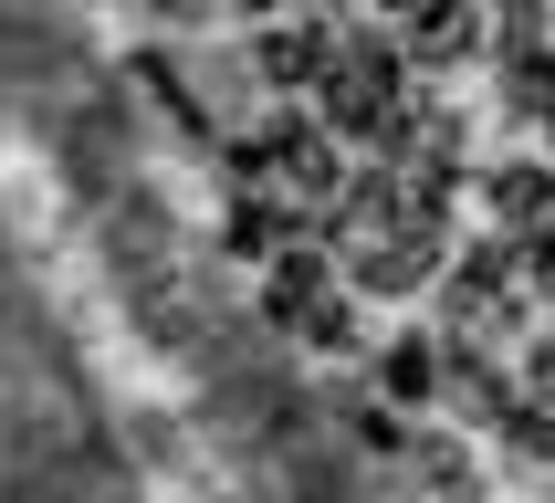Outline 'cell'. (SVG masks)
I'll use <instances>...</instances> for the list:
<instances>
[{"label":"cell","instance_id":"obj_9","mask_svg":"<svg viewBox=\"0 0 555 503\" xmlns=\"http://www.w3.org/2000/svg\"><path fill=\"white\" fill-rule=\"evenodd\" d=\"M305 346H325V357H346V346H357V305H346V294H325V305L305 314Z\"/></svg>","mask_w":555,"mask_h":503},{"label":"cell","instance_id":"obj_13","mask_svg":"<svg viewBox=\"0 0 555 503\" xmlns=\"http://www.w3.org/2000/svg\"><path fill=\"white\" fill-rule=\"evenodd\" d=\"M147 11H168V22H199V11H210V0H147Z\"/></svg>","mask_w":555,"mask_h":503},{"label":"cell","instance_id":"obj_15","mask_svg":"<svg viewBox=\"0 0 555 503\" xmlns=\"http://www.w3.org/2000/svg\"><path fill=\"white\" fill-rule=\"evenodd\" d=\"M336 11H346V0H336Z\"/></svg>","mask_w":555,"mask_h":503},{"label":"cell","instance_id":"obj_14","mask_svg":"<svg viewBox=\"0 0 555 503\" xmlns=\"http://www.w3.org/2000/svg\"><path fill=\"white\" fill-rule=\"evenodd\" d=\"M399 11H430V0H399Z\"/></svg>","mask_w":555,"mask_h":503},{"label":"cell","instance_id":"obj_12","mask_svg":"<svg viewBox=\"0 0 555 503\" xmlns=\"http://www.w3.org/2000/svg\"><path fill=\"white\" fill-rule=\"evenodd\" d=\"M231 11H242V22H262V31H273L283 11H294V0H231Z\"/></svg>","mask_w":555,"mask_h":503},{"label":"cell","instance_id":"obj_8","mask_svg":"<svg viewBox=\"0 0 555 503\" xmlns=\"http://www.w3.org/2000/svg\"><path fill=\"white\" fill-rule=\"evenodd\" d=\"M283 231H294V220H283L273 199H242V210H231V252H283Z\"/></svg>","mask_w":555,"mask_h":503},{"label":"cell","instance_id":"obj_11","mask_svg":"<svg viewBox=\"0 0 555 503\" xmlns=\"http://www.w3.org/2000/svg\"><path fill=\"white\" fill-rule=\"evenodd\" d=\"M525 377H534V399L555 409V346H534V367H525Z\"/></svg>","mask_w":555,"mask_h":503},{"label":"cell","instance_id":"obj_4","mask_svg":"<svg viewBox=\"0 0 555 503\" xmlns=\"http://www.w3.org/2000/svg\"><path fill=\"white\" fill-rule=\"evenodd\" d=\"M462 53H482V11H472V0L409 11V63H462Z\"/></svg>","mask_w":555,"mask_h":503},{"label":"cell","instance_id":"obj_2","mask_svg":"<svg viewBox=\"0 0 555 503\" xmlns=\"http://www.w3.org/2000/svg\"><path fill=\"white\" fill-rule=\"evenodd\" d=\"M251 63H262V85H273V94H325V74H336V31L273 22L262 42H251Z\"/></svg>","mask_w":555,"mask_h":503},{"label":"cell","instance_id":"obj_6","mask_svg":"<svg viewBox=\"0 0 555 503\" xmlns=\"http://www.w3.org/2000/svg\"><path fill=\"white\" fill-rule=\"evenodd\" d=\"M503 74H514V105H525V116H555V53L514 42V53H503Z\"/></svg>","mask_w":555,"mask_h":503},{"label":"cell","instance_id":"obj_1","mask_svg":"<svg viewBox=\"0 0 555 503\" xmlns=\"http://www.w3.org/2000/svg\"><path fill=\"white\" fill-rule=\"evenodd\" d=\"M440 273H451V231H440L430 210L346 242V283H357V294H420V283H440Z\"/></svg>","mask_w":555,"mask_h":503},{"label":"cell","instance_id":"obj_3","mask_svg":"<svg viewBox=\"0 0 555 503\" xmlns=\"http://www.w3.org/2000/svg\"><path fill=\"white\" fill-rule=\"evenodd\" d=\"M336 294V252H314V242H294V252H273V273H262V314L273 325H294L305 336V314Z\"/></svg>","mask_w":555,"mask_h":503},{"label":"cell","instance_id":"obj_10","mask_svg":"<svg viewBox=\"0 0 555 503\" xmlns=\"http://www.w3.org/2000/svg\"><path fill=\"white\" fill-rule=\"evenodd\" d=\"M525 283L555 305V231H534V242H525Z\"/></svg>","mask_w":555,"mask_h":503},{"label":"cell","instance_id":"obj_7","mask_svg":"<svg viewBox=\"0 0 555 503\" xmlns=\"http://www.w3.org/2000/svg\"><path fill=\"white\" fill-rule=\"evenodd\" d=\"M420 472H430L451 503H472V493H482V472H472V451H462V440H420Z\"/></svg>","mask_w":555,"mask_h":503},{"label":"cell","instance_id":"obj_5","mask_svg":"<svg viewBox=\"0 0 555 503\" xmlns=\"http://www.w3.org/2000/svg\"><path fill=\"white\" fill-rule=\"evenodd\" d=\"M377 388H388V399H440V346L399 336L388 357H377Z\"/></svg>","mask_w":555,"mask_h":503}]
</instances>
